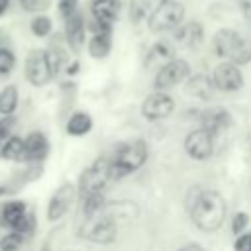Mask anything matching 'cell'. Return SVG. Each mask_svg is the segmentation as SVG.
I'll use <instances>...</instances> for the list:
<instances>
[{
    "label": "cell",
    "instance_id": "cell-16",
    "mask_svg": "<svg viewBox=\"0 0 251 251\" xmlns=\"http://www.w3.org/2000/svg\"><path fill=\"white\" fill-rule=\"evenodd\" d=\"M202 37H204V29L198 22H188V24L180 25L175 33L176 43L182 47H196L202 43Z\"/></svg>",
    "mask_w": 251,
    "mask_h": 251
},
{
    "label": "cell",
    "instance_id": "cell-11",
    "mask_svg": "<svg viewBox=\"0 0 251 251\" xmlns=\"http://www.w3.org/2000/svg\"><path fill=\"white\" fill-rule=\"evenodd\" d=\"M173 110H175V100H173L169 94L161 92V90L149 94V96L145 98L143 106H141L143 116H145L147 120H153V122H155V120H163V118H167Z\"/></svg>",
    "mask_w": 251,
    "mask_h": 251
},
{
    "label": "cell",
    "instance_id": "cell-21",
    "mask_svg": "<svg viewBox=\"0 0 251 251\" xmlns=\"http://www.w3.org/2000/svg\"><path fill=\"white\" fill-rule=\"evenodd\" d=\"M92 129V118L84 112H75L67 122V133L69 135H84Z\"/></svg>",
    "mask_w": 251,
    "mask_h": 251
},
{
    "label": "cell",
    "instance_id": "cell-14",
    "mask_svg": "<svg viewBox=\"0 0 251 251\" xmlns=\"http://www.w3.org/2000/svg\"><path fill=\"white\" fill-rule=\"evenodd\" d=\"M90 12H92V20L112 25L120 16V4L118 0H92Z\"/></svg>",
    "mask_w": 251,
    "mask_h": 251
},
{
    "label": "cell",
    "instance_id": "cell-8",
    "mask_svg": "<svg viewBox=\"0 0 251 251\" xmlns=\"http://www.w3.org/2000/svg\"><path fill=\"white\" fill-rule=\"evenodd\" d=\"M212 84L214 88L218 90H224V92H233V90H239L241 84H243V75L241 71L237 69L235 63L227 61V63H220L214 73H212Z\"/></svg>",
    "mask_w": 251,
    "mask_h": 251
},
{
    "label": "cell",
    "instance_id": "cell-4",
    "mask_svg": "<svg viewBox=\"0 0 251 251\" xmlns=\"http://www.w3.org/2000/svg\"><path fill=\"white\" fill-rule=\"evenodd\" d=\"M184 18V6L178 0H161L149 16V31L163 33L178 27Z\"/></svg>",
    "mask_w": 251,
    "mask_h": 251
},
{
    "label": "cell",
    "instance_id": "cell-15",
    "mask_svg": "<svg viewBox=\"0 0 251 251\" xmlns=\"http://www.w3.org/2000/svg\"><path fill=\"white\" fill-rule=\"evenodd\" d=\"M86 237L94 243H110L116 237V224L112 218H100L98 222H94L90 226V229L86 231Z\"/></svg>",
    "mask_w": 251,
    "mask_h": 251
},
{
    "label": "cell",
    "instance_id": "cell-41",
    "mask_svg": "<svg viewBox=\"0 0 251 251\" xmlns=\"http://www.w3.org/2000/svg\"><path fill=\"white\" fill-rule=\"evenodd\" d=\"M159 2H161V0H159Z\"/></svg>",
    "mask_w": 251,
    "mask_h": 251
},
{
    "label": "cell",
    "instance_id": "cell-31",
    "mask_svg": "<svg viewBox=\"0 0 251 251\" xmlns=\"http://www.w3.org/2000/svg\"><path fill=\"white\" fill-rule=\"evenodd\" d=\"M14 127H16V116L14 114L2 116L0 118V139H6L8 135H12Z\"/></svg>",
    "mask_w": 251,
    "mask_h": 251
},
{
    "label": "cell",
    "instance_id": "cell-19",
    "mask_svg": "<svg viewBox=\"0 0 251 251\" xmlns=\"http://www.w3.org/2000/svg\"><path fill=\"white\" fill-rule=\"evenodd\" d=\"M0 157H2V159H6V161H16V163L25 161L24 139H22V137H18V135H8V137L2 141Z\"/></svg>",
    "mask_w": 251,
    "mask_h": 251
},
{
    "label": "cell",
    "instance_id": "cell-2",
    "mask_svg": "<svg viewBox=\"0 0 251 251\" xmlns=\"http://www.w3.org/2000/svg\"><path fill=\"white\" fill-rule=\"evenodd\" d=\"M147 157V147L141 139H131L122 143L114 157H110V176L112 178H122L133 171H137Z\"/></svg>",
    "mask_w": 251,
    "mask_h": 251
},
{
    "label": "cell",
    "instance_id": "cell-7",
    "mask_svg": "<svg viewBox=\"0 0 251 251\" xmlns=\"http://www.w3.org/2000/svg\"><path fill=\"white\" fill-rule=\"evenodd\" d=\"M190 75V65L184 59H169L167 63H163V67L157 71L153 86L157 90H167L182 80H186Z\"/></svg>",
    "mask_w": 251,
    "mask_h": 251
},
{
    "label": "cell",
    "instance_id": "cell-37",
    "mask_svg": "<svg viewBox=\"0 0 251 251\" xmlns=\"http://www.w3.org/2000/svg\"><path fill=\"white\" fill-rule=\"evenodd\" d=\"M10 4H12V0H0V18L10 10Z\"/></svg>",
    "mask_w": 251,
    "mask_h": 251
},
{
    "label": "cell",
    "instance_id": "cell-5",
    "mask_svg": "<svg viewBox=\"0 0 251 251\" xmlns=\"http://www.w3.org/2000/svg\"><path fill=\"white\" fill-rule=\"evenodd\" d=\"M24 75L27 78V82L31 86H45L51 78V67H49V59H47V49H31L25 57L24 63Z\"/></svg>",
    "mask_w": 251,
    "mask_h": 251
},
{
    "label": "cell",
    "instance_id": "cell-25",
    "mask_svg": "<svg viewBox=\"0 0 251 251\" xmlns=\"http://www.w3.org/2000/svg\"><path fill=\"white\" fill-rule=\"evenodd\" d=\"M16 65H18V57H16L14 49L8 45H0V76L12 75Z\"/></svg>",
    "mask_w": 251,
    "mask_h": 251
},
{
    "label": "cell",
    "instance_id": "cell-39",
    "mask_svg": "<svg viewBox=\"0 0 251 251\" xmlns=\"http://www.w3.org/2000/svg\"><path fill=\"white\" fill-rule=\"evenodd\" d=\"M4 192H8V188H6V186H2V184H0V196H2V194H4Z\"/></svg>",
    "mask_w": 251,
    "mask_h": 251
},
{
    "label": "cell",
    "instance_id": "cell-32",
    "mask_svg": "<svg viewBox=\"0 0 251 251\" xmlns=\"http://www.w3.org/2000/svg\"><path fill=\"white\" fill-rule=\"evenodd\" d=\"M247 226V214H243V212H239V214H235V218H233V224H231V229H233V233H241V229Z\"/></svg>",
    "mask_w": 251,
    "mask_h": 251
},
{
    "label": "cell",
    "instance_id": "cell-23",
    "mask_svg": "<svg viewBox=\"0 0 251 251\" xmlns=\"http://www.w3.org/2000/svg\"><path fill=\"white\" fill-rule=\"evenodd\" d=\"M229 126V114L226 112V110H210V112H206V116H204V127L210 131V133H216V131H220V129H224V127H227Z\"/></svg>",
    "mask_w": 251,
    "mask_h": 251
},
{
    "label": "cell",
    "instance_id": "cell-6",
    "mask_svg": "<svg viewBox=\"0 0 251 251\" xmlns=\"http://www.w3.org/2000/svg\"><path fill=\"white\" fill-rule=\"evenodd\" d=\"M112 180L110 176V157H98L82 175H80V194H92V192H100L106 182Z\"/></svg>",
    "mask_w": 251,
    "mask_h": 251
},
{
    "label": "cell",
    "instance_id": "cell-38",
    "mask_svg": "<svg viewBox=\"0 0 251 251\" xmlns=\"http://www.w3.org/2000/svg\"><path fill=\"white\" fill-rule=\"evenodd\" d=\"M76 71H78V63H76V61H75L73 65H69V67H67V75H75Z\"/></svg>",
    "mask_w": 251,
    "mask_h": 251
},
{
    "label": "cell",
    "instance_id": "cell-12",
    "mask_svg": "<svg viewBox=\"0 0 251 251\" xmlns=\"http://www.w3.org/2000/svg\"><path fill=\"white\" fill-rule=\"evenodd\" d=\"M84 37H86V24H84L82 14L76 10L73 16L65 20V39H67L69 49L73 53H78L84 45Z\"/></svg>",
    "mask_w": 251,
    "mask_h": 251
},
{
    "label": "cell",
    "instance_id": "cell-34",
    "mask_svg": "<svg viewBox=\"0 0 251 251\" xmlns=\"http://www.w3.org/2000/svg\"><path fill=\"white\" fill-rule=\"evenodd\" d=\"M20 6H22V10H25V12H35V10H39L41 2H39V0H20Z\"/></svg>",
    "mask_w": 251,
    "mask_h": 251
},
{
    "label": "cell",
    "instance_id": "cell-20",
    "mask_svg": "<svg viewBox=\"0 0 251 251\" xmlns=\"http://www.w3.org/2000/svg\"><path fill=\"white\" fill-rule=\"evenodd\" d=\"M112 51V33L102 31V33H92L88 39V55L94 59H104Z\"/></svg>",
    "mask_w": 251,
    "mask_h": 251
},
{
    "label": "cell",
    "instance_id": "cell-10",
    "mask_svg": "<svg viewBox=\"0 0 251 251\" xmlns=\"http://www.w3.org/2000/svg\"><path fill=\"white\" fill-rule=\"evenodd\" d=\"M184 149L186 153L196 159V161H202V159H208L214 151V143H212V133L202 127V129H194L186 135V141H184Z\"/></svg>",
    "mask_w": 251,
    "mask_h": 251
},
{
    "label": "cell",
    "instance_id": "cell-29",
    "mask_svg": "<svg viewBox=\"0 0 251 251\" xmlns=\"http://www.w3.org/2000/svg\"><path fill=\"white\" fill-rule=\"evenodd\" d=\"M149 8V0H131L129 4V18L131 22H139Z\"/></svg>",
    "mask_w": 251,
    "mask_h": 251
},
{
    "label": "cell",
    "instance_id": "cell-13",
    "mask_svg": "<svg viewBox=\"0 0 251 251\" xmlns=\"http://www.w3.org/2000/svg\"><path fill=\"white\" fill-rule=\"evenodd\" d=\"M25 149V161L39 163L49 155V141L41 131H29L24 139Z\"/></svg>",
    "mask_w": 251,
    "mask_h": 251
},
{
    "label": "cell",
    "instance_id": "cell-40",
    "mask_svg": "<svg viewBox=\"0 0 251 251\" xmlns=\"http://www.w3.org/2000/svg\"><path fill=\"white\" fill-rule=\"evenodd\" d=\"M2 141H4V139H0V147H2Z\"/></svg>",
    "mask_w": 251,
    "mask_h": 251
},
{
    "label": "cell",
    "instance_id": "cell-35",
    "mask_svg": "<svg viewBox=\"0 0 251 251\" xmlns=\"http://www.w3.org/2000/svg\"><path fill=\"white\" fill-rule=\"evenodd\" d=\"M239 6H241V12L247 20H251V0H239Z\"/></svg>",
    "mask_w": 251,
    "mask_h": 251
},
{
    "label": "cell",
    "instance_id": "cell-24",
    "mask_svg": "<svg viewBox=\"0 0 251 251\" xmlns=\"http://www.w3.org/2000/svg\"><path fill=\"white\" fill-rule=\"evenodd\" d=\"M29 31H31V35H35V37H47L51 31H53V22H51V18L49 16H45V14H35L33 18H31V22H29Z\"/></svg>",
    "mask_w": 251,
    "mask_h": 251
},
{
    "label": "cell",
    "instance_id": "cell-22",
    "mask_svg": "<svg viewBox=\"0 0 251 251\" xmlns=\"http://www.w3.org/2000/svg\"><path fill=\"white\" fill-rule=\"evenodd\" d=\"M18 102H20L18 86H16V84H6V86L0 90V114H2V116L14 114L16 108H18Z\"/></svg>",
    "mask_w": 251,
    "mask_h": 251
},
{
    "label": "cell",
    "instance_id": "cell-1",
    "mask_svg": "<svg viewBox=\"0 0 251 251\" xmlns=\"http://www.w3.org/2000/svg\"><path fill=\"white\" fill-rule=\"evenodd\" d=\"M192 222L202 231H214L222 226L226 218V202L224 198L214 190H204L198 194L190 208Z\"/></svg>",
    "mask_w": 251,
    "mask_h": 251
},
{
    "label": "cell",
    "instance_id": "cell-36",
    "mask_svg": "<svg viewBox=\"0 0 251 251\" xmlns=\"http://www.w3.org/2000/svg\"><path fill=\"white\" fill-rule=\"evenodd\" d=\"M178 251H204L198 243H186V245H182Z\"/></svg>",
    "mask_w": 251,
    "mask_h": 251
},
{
    "label": "cell",
    "instance_id": "cell-27",
    "mask_svg": "<svg viewBox=\"0 0 251 251\" xmlns=\"http://www.w3.org/2000/svg\"><path fill=\"white\" fill-rule=\"evenodd\" d=\"M84 204H82V210L86 216H94L98 214L102 208H104V196L100 192H92V194H84Z\"/></svg>",
    "mask_w": 251,
    "mask_h": 251
},
{
    "label": "cell",
    "instance_id": "cell-3",
    "mask_svg": "<svg viewBox=\"0 0 251 251\" xmlns=\"http://www.w3.org/2000/svg\"><path fill=\"white\" fill-rule=\"evenodd\" d=\"M214 51L218 57L229 59L235 65H243L251 61V43L243 39L235 29H220L214 35Z\"/></svg>",
    "mask_w": 251,
    "mask_h": 251
},
{
    "label": "cell",
    "instance_id": "cell-9",
    "mask_svg": "<svg viewBox=\"0 0 251 251\" xmlns=\"http://www.w3.org/2000/svg\"><path fill=\"white\" fill-rule=\"evenodd\" d=\"M75 192H76L75 184H71V182L61 184L53 192V196H51V200L47 204V220L49 222H57L59 218H63L69 212V208H71V204L75 200Z\"/></svg>",
    "mask_w": 251,
    "mask_h": 251
},
{
    "label": "cell",
    "instance_id": "cell-17",
    "mask_svg": "<svg viewBox=\"0 0 251 251\" xmlns=\"http://www.w3.org/2000/svg\"><path fill=\"white\" fill-rule=\"evenodd\" d=\"M184 90H186V94H190L194 98L208 100V98H212L214 84H212V78H208L206 75H194V76H190L186 80Z\"/></svg>",
    "mask_w": 251,
    "mask_h": 251
},
{
    "label": "cell",
    "instance_id": "cell-30",
    "mask_svg": "<svg viewBox=\"0 0 251 251\" xmlns=\"http://www.w3.org/2000/svg\"><path fill=\"white\" fill-rule=\"evenodd\" d=\"M57 10H59V16L63 20H67L69 16H73L78 10V0H59L57 2Z\"/></svg>",
    "mask_w": 251,
    "mask_h": 251
},
{
    "label": "cell",
    "instance_id": "cell-26",
    "mask_svg": "<svg viewBox=\"0 0 251 251\" xmlns=\"http://www.w3.org/2000/svg\"><path fill=\"white\" fill-rule=\"evenodd\" d=\"M169 59H173V49L169 43L165 41H159L151 47L149 51V57H147V65H153V63H167Z\"/></svg>",
    "mask_w": 251,
    "mask_h": 251
},
{
    "label": "cell",
    "instance_id": "cell-33",
    "mask_svg": "<svg viewBox=\"0 0 251 251\" xmlns=\"http://www.w3.org/2000/svg\"><path fill=\"white\" fill-rule=\"evenodd\" d=\"M235 251H251V233H245L235 241Z\"/></svg>",
    "mask_w": 251,
    "mask_h": 251
},
{
    "label": "cell",
    "instance_id": "cell-28",
    "mask_svg": "<svg viewBox=\"0 0 251 251\" xmlns=\"http://www.w3.org/2000/svg\"><path fill=\"white\" fill-rule=\"evenodd\" d=\"M24 243V235L10 229L6 235L0 237V251H18Z\"/></svg>",
    "mask_w": 251,
    "mask_h": 251
},
{
    "label": "cell",
    "instance_id": "cell-18",
    "mask_svg": "<svg viewBox=\"0 0 251 251\" xmlns=\"http://www.w3.org/2000/svg\"><path fill=\"white\" fill-rule=\"evenodd\" d=\"M25 212H27V206H25V202H22V200H8V202H4L2 208H0V226L12 229L14 224H16Z\"/></svg>",
    "mask_w": 251,
    "mask_h": 251
}]
</instances>
